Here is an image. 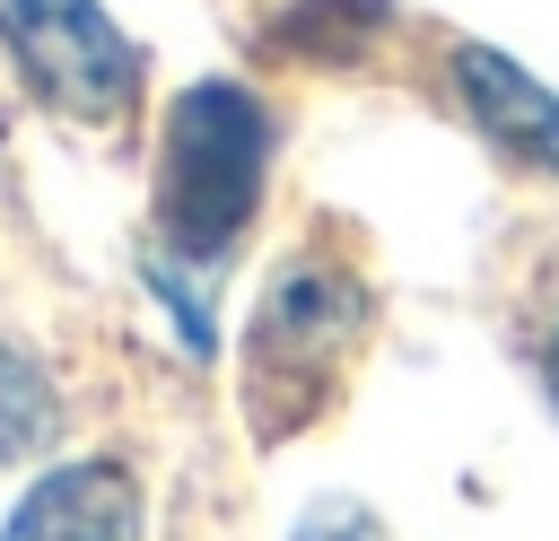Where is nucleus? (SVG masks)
I'll return each instance as SVG.
<instances>
[{
    "instance_id": "1",
    "label": "nucleus",
    "mask_w": 559,
    "mask_h": 541,
    "mask_svg": "<svg viewBox=\"0 0 559 541\" xmlns=\"http://www.w3.org/2000/svg\"><path fill=\"white\" fill-rule=\"evenodd\" d=\"M262 157H271V113L245 87L227 79L183 87L166 113V157H157V244L210 270L262 201Z\"/></svg>"
},
{
    "instance_id": "2",
    "label": "nucleus",
    "mask_w": 559,
    "mask_h": 541,
    "mask_svg": "<svg viewBox=\"0 0 559 541\" xmlns=\"http://www.w3.org/2000/svg\"><path fill=\"white\" fill-rule=\"evenodd\" d=\"M358 323H367V297H358L349 270L297 262L288 279H271V297L253 314V349H245V410H253L262 436H288L297 419H314Z\"/></svg>"
},
{
    "instance_id": "3",
    "label": "nucleus",
    "mask_w": 559,
    "mask_h": 541,
    "mask_svg": "<svg viewBox=\"0 0 559 541\" xmlns=\"http://www.w3.org/2000/svg\"><path fill=\"white\" fill-rule=\"evenodd\" d=\"M0 44L52 113L114 122L140 96V44L96 0H0Z\"/></svg>"
},
{
    "instance_id": "4",
    "label": "nucleus",
    "mask_w": 559,
    "mask_h": 541,
    "mask_svg": "<svg viewBox=\"0 0 559 541\" xmlns=\"http://www.w3.org/2000/svg\"><path fill=\"white\" fill-rule=\"evenodd\" d=\"M140 515L148 506L122 462H61L17 497L0 541H140Z\"/></svg>"
},
{
    "instance_id": "5",
    "label": "nucleus",
    "mask_w": 559,
    "mask_h": 541,
    "mask_svg": "<svg viewBox=\"0 0 559 541\" xmlns=\"http://www.w3.org/2000/svg\"><path fill=\"white\" fill-rule=\"evenodd\" d=\"M454 87H463L472 122H480L498 148H515L524 166L559 175V96H550L533 70H515V61L489 52V44H463V52H454Z\"/></svg>"
},
{
    "instance_id": "6",
    "label": "nucleus",
    "mask_w": 559,
    "mask_h": 541,
    "mask_svg": "<svg viewBox=\"0 0 559 541\" xmlns=\"http://www.w3.org/2000/svg\"><path fill=\"white\" fill-rule=\"evenodd\" d=\"M52 419H61V401H52L44 366H35L26 349H9V340H0V471H9V462H26V454L52 436Z\"/></svg>"
},
{
    "instance_id": "7",
    "label": "nucleus",
    "mask_w": 559,
    "mask_h": 541,
    "mask_svg": "<svg viewBox=\"0 0 559 541\" xmlns=\"http://www.w3.org/2000/svg\"><path fill=\"white\" fill-rule=\"evenodd\" d=\"M550 384H559V332H550Z\"/></svg>"
}]
</instances>
